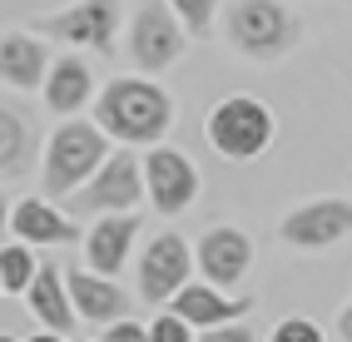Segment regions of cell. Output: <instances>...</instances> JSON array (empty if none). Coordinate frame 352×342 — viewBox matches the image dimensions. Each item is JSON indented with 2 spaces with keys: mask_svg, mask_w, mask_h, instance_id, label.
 Returning <instances> with one entry per match:
<instances>
[{
  "mask_svg": "<svg viewBox=\"0 0 352 342\" xmlns=\"http://www.w3.org/2000/svg\"><path fill=\"white\" fill-rule=\"evenodd\" d=\"M95 124L120 144H159L174 124V100L164 95L154 80L120 75V80H109L100 89Z\"/></svg>",
  "mask_w": 352,
  "mask_h": 342,
  "instance_id": "cell-1",
  "label": "cell"
},
{
  "mask_svg": "<svg viewBox=\"0 0 352 342\" xmlns=\"http://www.w3.org/2000/svg\"><path fill=\"white\" fill-rule=\"evenodd\" d=\"M109 134L100 124H89V119H65L55 134H50V144H45V164H40V179H45V189L50 194H75L85 189L89 179H95L104 169V159H109Z\"/></svg>",
  "mask_w": 352,
  "mask_h": 342,
  "instance_id": "cell-2",
  "label": "cell"
},
{
  "mask_svg": "<svg viewBox=\"0 0 352 342\" xmlns=\"http://www.w3.org/2000/svg\"><path fill=\"white\" fill-rule=\"evenodd\" d=\"M223 35L248 60H278L302 40V25L283 0H233L223 15Z\"/></svg>",
  "mask_w": 352,
  "mask_h": 342,
  "instance_id": "cell-3",
  "label": "cell"
},
{
  "mask_svg": "<svg viewBox=\"0 0 352 342\" xmlns=\"http://www.w3.org/2000/svg\"><path fill=\"white\" fill-rule=\"evenodd\" d=\"M204 134H208V144H214V154L243 164V159L268 154L273 134H278V119H273V109L258 95H228V100H219L214 109H208Z\"/></svg>",
  "mask_w": 352,
  "mask_h": 342,
  "instance_id": "cell-4",
  "label": "cell"
},
{
  "mask_svg": "<svg viewBox=\"0 0 352 342\" xmlns=\"http://www.w3.org/2000/svg\"><path fill=\"white\" fill-rule=\"evenodd\" d=\"M139 194H149V184H144V164H139L129 149H120V154L104 159V169L89 179L85 189L65 194V214H69V218H109V214H129L134 203H139Z\"/></svg>",
  "mask_w": 352,
  "mask_h": 342,
  "instance_id": "cell-5",
  "label": "cell"
},
{
  "mask_svg": "<svg viewBox=\"0 0 352 342\" xmlns=\"http://www.w3.org/2000/svg\"><path fill=\"white\" fill-rule=\"evenodd\" d=\"M184 45H189V30L179 25L169 0H139L129 20V60L139 70H169L184 55Z\"/></svg>",
  "mask_w": 352,
  "mask_h": 342,
  "instance_id": "cell-6",
  "label": "cell"
},
{
  "mask_svg": "<svg viewBox=\"0 0 352 342\" xmlns=\"http://www.w3.org/2000/svg\"><path fill=\"white\" fill-rule=\"evenodd\" d=\"M194 248L184 243L179 233H159L144 243L139 253V298L144 303H169L179 298V288H189V273H194Z\"/></svg>",
  "mask_w": 352,
  "mask_h": 342,
  "instance_id": "cell-7",
  "label": "cell"
},
{
  "mask_svg": "<svg viewBox=\"0 0 352 342\" xmlns=\"http://www.w3.org/2000/svg\"><path fill=\"white\" fill-rule=\"evenodd\" d=\"M35 30L55 35L65 45H85V50L109 55L114 50V30H120V0H80V5H69V10L40 15Z\"/></svg>",
  "mask_w": 352,
  "mask_h": 342,
  "instance_id": "cell-8",
  "label": "cell"
},
{
  "mask_svg": "<svg viewBox=\"0 0 352 342\" xmlns=\"http://www.w3.org/2000/svg\"><path fill=\"white\" fill-rule=\"evenodd\" d=\"M144 184H149V203L164 218H179L189 203L199 198V169L189 154L179 149H149L144 154Z\"/></svg>",
  "mask_w": 352,
  "mask_h": 342,
  "instance_id": "cell-9",
  "label": "cell"
},
{
  "mask_svg": "<svg viewBox=\"0 0 352 342\" xmlns=\"http://www.w3.org/2000/svg\"><path fill=\"white\" fill-rule=\"evenodd\" d=\"M283 243L293 248H327L352 233V203L347 198H313V203H298V209L278 223Z\"/></svg>",
  "mask_w": 352,
  "mask_h": 342,
  "instance_id": "cell-10",
  "label": "cell"
},
{
  "mask_svg": "<svg viewBox=\"0 0 352 342\" xmlns=\"http://www.w3.org/2000/svg\"><path fill=\"white\" fill-rule=\"evenodd\" d=\"M194 263H199V273H204V283L233 288V283H243V273H248V263H253V243H248L243 228L219 223V228H208V233L199 238Z\"/></svg>",
  "mask_w": 352,
  "mask_h": 342,
  "instance_id": "cell-11",
  "label": "cell"
},
{
  "mask_svg": "<svg viewBox=\"0 0 352 342\" xmlns=\"http://www.w3.org/2000/svg\"><path fill=\"white\" fill-rule=\"evenodd\" d=\"M65 288H69V303H75V312L85 317V323H124L129 317V293L114 283V278H100V273H89V268H69L65 273Z\"/></svg>",
  "mask_w": 352,
  "mask_h": 342,
  "instance_id": "cell-12",
  "label": "cell"
},
{
  "mask_svg": "<svg viewBox=\"0 0 352 342\" xmlns=\"http://www.w3.org/2000/svg\"><path fill=\"white\" fill-rule=\"evenodd\" d=\"M50 50H45V40L35 30H10L0 35V84L10 89H45V75H50Z\"/></svg>",
  "mask_w": 352,
  "mask_h": 342,
  "instance_id": "cell-13",
  "label": "cell"
},
{
  "mask_svg": "<svg viewBox=\"0 0 352 342\" xmlns=\"http://www.w3.org/2000/svg\"><path fill=\"white\" fill-rule=\"evenodd\" d=\"M134 238H139V218L109 214V218H100V223H89V233H85V258L95 263L100 278H114V273L129 263Z\"/></svg>",
  "mask_w": 352,
  "mask_h": 342,
  "instance_id": "cell-14",
  "label": "cell"
},
{
  "mask_svg": "<svg viewBox=\"0 0 352 342\" xmlns=\"http://www.w3.org/2000/svg\"><path fill=\"white\" fill-rule=\"evenodd\" d=\"M10 228H15V238L20 243H75L80 238V228L69 223V214H60L55 203H45V198H20L15 203V214H10Z\"/></svg>",
  "mask_w": 352,
  "mask_h": 342,
  "instance_id": "cell-15",
  "label": "cell"
},
{
  "mask_svg": "<svg viewBox=\"0 0 352 342\" xmlns=\"http://www.w3.org/2000/svg\"><path fill=\"white\" fill-rule=\"evenodd\" d=\"M45 104H50L55 114H75L85 109L89 100H95V75H89V65L75 60V55H60L50 65V75H45Z\"/></svg>",
  "mask_w": 352,
  "mask_h": 342,
  "instance_id": "cell-16",
  "label": "cell"
},
{
  "mask_svg": "<svg viewBox=\"0 0 352 342\" xmlns=\"http://www.w3.org/2000/svg\"><path fill=\"white\" fill-rule=\"evenodd\" d=\"M30 312L40 317L50 332H60V337H69L75 332V303H69V288H65V278H60V268L55 263H40V278L30 283Z\"/></svg>",
  "mask_w": 352,
  "mask_h": 342,
  "instance_id": "cell-17",
  "label": "cell"
},
{
  "mask_svg": "<svg viewBox=\"0 0 352 342\" xmlns=\"http://www.w3.org/2000/svg\"><path fill=\"white\" fill-rule=\"evenodd\" d=\"M243 308H248L243 298H223V288H214V283H189V288H179V298H174V312L189 328H204V332L233 323Z\"/></svg>",
  "mask_w": 352,
  "mask_h": 342,
  "instance_id": "cell-18",
  "label": "cell"
},
{
  "mask_svg": "<svg viewBox=\"0 0 352 342\" xmlns=\"http://www.w3.org/2000/svg\"><path fill=\"white\" fill-rule=\"evenodd\" d=\"M35 164V124L30 114L0 100V179H20Z\"/></svg>",
  "mask_w": 352,
  "mask_h": 342,
  "instance_id": "cell-19",
  "label": "cell"
},
{
  "mask_svg": "<svg viewBox=\"0 0 352 342\" xmlns=\"http://www.w3.org/2000/svg\"><path fill=\"white\" fill-rule=\"evenodd\" d=\"M0 278H6V293H30V283L40 278V258L30 253V243H6L0 248Z\"/></svg>",
  "mask_w": 352,
  "mask_h": 342,
  "instance_id": "cell-20",
  "label": "cell"
},
{
  "mask_svg": "<svg viewBox=\"0 0 352 342\" xmlns=\"http://www.w3.org/2000/svg\"><path fill=\"white\" fill-rule=\"evenodd\" d=\"M174 15H179V25L189 30V35H214V10H219V0H169Z\"/></svg>",
  "mask_w": 352,
  "mask_h": 342,
  "instance_id": "cell-21",
  "label": "cell"
},
{
  "mask_svg": "<svg viewBox=\"0 0 352 342\" xmlns=\"http://www.w3.org/2000/svg\"><path fill=\"white\" fill-rule=\"evenodd\" d=\"M268 342H322V328L313 323V317H283Z\"/></svg>",
  "mask_w": 352,
  "mask_h": 342,
  "instance_id": "cell-22",
  "label": "cell"
},
{
  "mask_svg": "<svg viewBox=\"0 0 352 342\" xmlns=\"http://www.w3.org/2000/svg\"><path fill=\"white\" fill-rule=\"evenodd\" d=\"M149 337H154V342H199V337H194V328L184 323L179 312H164V317H154V323H149Z\"/></svg>",
  "mask_w": 352,
  "mask_h": 342,
  "instance_id": "cell-23",
  "label": "cell"
},
{
  "mask_svg": "<svg viewBox=\"0 0 352 342\" xmlns=\"http://www.w3.org/2000/svg\"><path fill=\"white\" fill-rule=\"evenodd\" d=\"M100 342H154L144 323H134V317H124V323H109Z\"/></svg>",
  "mask_w": 352,
  "mask_h": 342,
  "instance_id": "cell-24",
  "label": "cell"
},
{
  "mask_svg": "<svg viewBox=\"0 0 352 342\" xmlns=\"http://www.w3.org/2000/svg\"><path fill=\"white\" fill-rule=\"evenodd\" d=\"M199 342H258V337H253V328H243V323H223V328H208Z\"/></svg>",
  "mask_w": 352,
  "mask_h": 342,
  "instance_id": "cell-25",
  "label": "cell"
},
{
  "mask_svg": "<svg viewBox=\"0 0 352 342\" xmlns=\"http://www.w3.org/2000/svg\"><path fill=\"white\" fill-rule=\"evenodd\" d=\"M338 337H342V342H352V303H347V308H342V317H338Z\"/></svg>",
  "mask_w": 352,
  "mask_h": 342,
  "instance_id": "cell-26",
  "label": "cell"
},
{
  "mask_svg": "<svg viewBox=\"0 0 352 342\" xmlns=\"http://www.w3.org/2000/svg\"><path fill=\"white\" fill-rule=\"evenodd\" d=\"M10 214H15V203L0 194V238H6V228H10Z\"/></svg>",
  "mask_w": 352,
  "mask_h": 342,
  "instance_id": "cell-27",
  "label": "cell"
},
{
  "mask_svg": "<svg viewBox=\"0 0 352 342\" xmlns=\"http://www.w3.org/2000/svg\"><path fill=\"white\" fill-rule=\"evenodd\" d=\"M30 342H60V332H40V337H30Z\"/></svg>",
  "mask_w": 352,
  "mask_h": 342,
  "instance_id": "cell-28",
  "label": "cell"
},
{
  "mask_svg": "<svg viewBox=\"0 0 352 342\" xmlns=\"http://www.w3.org/2000/svg\"><path fill=\"white\" fill-rule=\"evenodd\" d=\"M0 342H20V337H6V332H0Z\"/></svg>",
  "mask_w": 352,
  "mask_h": 342,
  "instance_id": "cell-29",
  "label": "cell"
},
{
  "mask_svg": "<svg viewBox=\"0 0 352 342\" xmlns=\"http://www.w3.org/2000/svg\"><path fill=\"white\" fill-rule=\"evenodd\" d=\"M0 293H6V278H0Z\"/></svg>",
  "mask_w": 352,
  "mask_h": 342,
  "instance_id": "cell-30",
  "label": "cell"
}]
</instances>
